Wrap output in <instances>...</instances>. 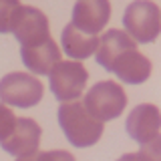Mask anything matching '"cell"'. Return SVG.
Listing matches in <instances>:
<instances>
[{"instance_id": "cell-12", "label": "cell", "mask_w": 161, "mask_h": 161, "mask_svg": "<svg viewBox=\"0 0 161 161\" xmlns=\"http://www.w3.org/2000/svg\"><path fill=\"white\" fill-rule=\"evenodd\" d=\"M60 40H63L64 53H67L70 58H75V60L89 58L91 54H95L97 48H99V38L80 32L79 28L73 26V22H69L67 26L63 28V36H60Z\"/></svg>"}, {"instance_id": "cell-2", "label": "cell", "mask_w": 161, "mask_h": 161, "mask_svg": "<svg viewBox=\"0 0 161 161\" xmlns=\"http://www.w3.org/2000/svg\"><path fill=\"white\" fill-rule=\"evenodd\" d=\"M58 125L64 137L75 147H91L103 135V123L93 119L85 109L83 101L63 103L58 107Z\"/></svg>"}, {"instance_id": "cell-1", "label": "cell", "mask_w": 161, "mask_h": 161, "mask_svg": "<svg viewBox=\"0 0 161 161\" xmlns=\"http://www.w3.org/2000/svg\"><path fill=\"white\" fill-rule=\"evenodd\" d=\"M97 64L127 85L145 83L151 75V60L137 50L135 40L127 32L117 28L107 30L99 38Z\"/></svg>"}, {"instance_id": "cell-13", "label": "cell", "mask_w": 161, "mask_h": 161, "mask_svg": "<svg viewBox=\"0 0 161 161\" xmlns=\"http://www.w3.org/2000/svg\"><path fill=\"white\" fill-rule=\"evenodd\" d=\"M20 6L22 4L18 0H0V34L12 32V24Z\"/></svg>"}, {"instance_id": "cell-16", "label": "cell", "mask_w": 161, "mask_h": 161, "mask_svg": "<svg viewBox=\"0 0 161 161\" xmlns=\"http://www.w3.org/2000/svg\"><path fill=\"white\" fill-rule=\"evenodd\" d=\"M137 155H139L141 161H161V135L155 137L151 143L141 145Z\"/></svg>"}, {"instance_id": "cell-14", "label": "cell", "mask_w": 161, "mask_h": 161, "mask_svg": "<svg viewBox=\"0 0 161 161\" xmlns=\"http://www.w3.org/2000/svg\"><path fill=\"white\" fill-rule=\"evenodd\" d=\"M18 117H14V113L8 107L0 105V143H4L10 135H12L14 127H16Z\"/></svg>"}, {"instance_id": "cell-4", "label": "cell", "mask_w": 161, "mask_h": 161, "mask_svg": "<svg viewBox=\"0 0 161 161\" xmlns=\"http://www.w3.org/2000/svg\"><path fill=\"white\" fill-rule=\"evenodd\" d=\"M123 26L137 42H153L161 34V8L149 0L131 2L123 12Z\"/></svg>"}, {"instance_id": "cell-15", "label": "cell", "mask_w": 161, "mask_h": 161, "mask_svg": "<svg viewBox=\"0 0 161 161\" xmlns=\"http://www.w3.org/2000/svg\"><path fill=\"white\" fill-rule=\"evenodd\" d=\"M16 161H75V157L69 153V151H38V153L30 155V157H22Z\"/></svg>"}, {"instance_id": "cell-9", "label": "cell", "mask_w": 161, "mask_h": 161, "mask_svg": "<svg viewBox=\"0 0 161 161\" xmlns=\"http://www.w3.org/2000/svg\"><path fill=\"white\" fill-rule=\"evenodd\" d=\"M111 16V4L107 0H79L73 6V26L89 36H97Z\"/></svg>"}, {"instance_id": "cell-11", "label": "cell", "mask_w": 161, "mask_h": 161, "mask_svg": "<svg viewBox=\"0 0 161 161\" xmlns=\"http://www.w3.org/2000/svg\"><path fill=\"white\" fill-rule=\"evenodd\" d=\"M20 57L24 67L32 70L34 75H50V70L60 63V48L53 38H48L47 42L36 47H22Z\"/></svg>"}, {"instance_id": "cell-7", "label": "cell", "mask_w": 161, "mask_h": 161, "mask_svg": "<svg viewBox=\"0 0 161 161\" xmlns=\"http://www.w3.org/2000/svg\"><path fill=\"white\" fill-rule=\"evenodd\" d=\"M12 34L20 42V48L42 44V42H47L50 38L48 18L44 16L38 8L22 4V6L18 8V12H16V18H14Z\"/></svg>"}, {"instance_id": "cell-10", "label": "cell", "mask_w": 161, "mask_h": 161, "mask_svg": "<svg viewBox=\"0 0 161 161\" xmlns=\"http://www.w3.org/2000/svg\"><path fill=\"white\" fill-rule=\"evenodd\" d=\"M0 145H2V149L6 151V153L14 155L16 159L30 157V155L38 153V145H40L38 123L32 121V119H28V117H18L12 135Z\"/></svg>"}, {"instance_id": "cell-5", "label": "cell", "mask_w": 161, "mask_h": 161, "mask_svg": "<svg viewBox=\"0 0 161 161\" xmlns=\"http://www.w3.org/2000/svg\"><path fill=\"white\" fill-rule=\"evenodd\" d=\"M42 93V83L28 73H8L0 79V101L12 107H34L40 103Z\"/></svg>"}, {"instance_id": "cell-8", "label": "cell", "mask_w": 161, "mask_h": 161, "mask_svg": "<svg viewBox=\"0 0 161 161\" xmlns=\"http://www.w3.org/2000/svg\"><path fill=\"white\" fill-rule=\"evenodd\" d=\"M125 129H127L129 137L133 141H137L139 145L151 143L155 137H159L161 111L151 103L137 105L129 113L127 121H125Z\"/></svg>"}, {"instance_id": "cell-6", "label": "cell", "mask_w": 161, "mask_h": 161, "mask_svg": "<svg viewBox=\"0 0 161 161\" xmlns=\"http://www.w3.org/2000/svg\"><path fill=\"white\" fill-rule=\"evenodd\" d=\"M50 91L63 103H73L83 95L89 80V73L77 60H60L48 75Z\"/></svg>"}, {"instance_id": "cell-3", "label": "cell", "mask_w": 161, "mask_h": 161, "mask_svg": "<svg viewBox=\"0 0 161 161\" xmlns=\"http://www.w3.org/2000/svg\"><path fill=\"white\" fill-rule=\"evenodd\" d=\"M83 105L93 119L105 123V121L117 119L125 111L127 95L121 85L113 83V80H101L89 89V93L83 99Z\"/></svg>"}, {"instance_id": "cell-17", "label": "cell", "mask_w": 161, "mask_h": 161, "mask_svg": "<svg viewBox=\"0 0 161 161\" xmlns=\"http://www.w3.org/2000/svg\"><path fill=\"white\" fill-rule=\"evenodd\" d=\"M117 161H141V159H139L137 153H125V155H121Z\"/></svg>"}]
</instances>
